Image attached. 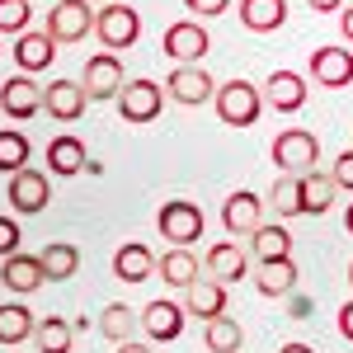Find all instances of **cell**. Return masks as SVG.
Returning a JSON list of instances; mask_svg holds the SVG:
<instances>
[{
	"label": "cell",
	"instance_id": "26",
	"mask_svg": "<svg viewBox=\"0 0 353 353\" xmlns=\"http://www.w3.org/2000/svg\"><path fill=\"white\" fill-rule=\"evenodd\" d=\"M250 236H254V241H250V254H254L259 264H264V259H292V231H288V226L259 221Z\"/></svg>",
	"mask_w": 353,
	"mask_h": 353
},
{
	"label": "cell",
	"instance_id": "45",
	"mask_svg": "<svg viewBox=\"0 0 353 353\" xmlns=\"http://www.w3.org/2000/svg\"><path fill=\"white\" fill-rule=\"evenodd\" d=\"M344 226H349V236H353V203H349V212H344Z\"/></svg>",
	"mask_w": 353,
	"mask_h": 353
},
{
	"label": "cell",
	"instance_id": "42",
	"mask_svg": "<svg viewBox=\"0 0 353 353\" xmlns=\"http://www.w3.org/2000/svg\"><path fill=\"white\" fill-rule=\"evenodd\" d=\"M339 33L353 43V5H344V14H339Z\"/></svg>",
	"mask_w": 353,
	"mask_h": 353
},
{
	"label": "cell",
	"instance_id": "28",
	"mask_svg": "<svg viewBox=\"0 0 353 353\" xmlns=\"http://www.w3.org/2000/svg\"><path fill=\"white\" fill-rule=\"evenodd\" d=\"M33 311H28L24 301H5L0 306V344H24V339H33Z\"/></svg>",
	"mask_w": 353,
	"mask_h": 353
},
{
	"label": "cell",
	"instance_id": "22",
	"mask_svg": "<svg viewBox=\"0 0 353 353\" xmlns=\"http://www.w3.org/2000/svg\"><path fill=\"white\" fill-rule=\"evenodd\" d=\"M38 264H43V278L48 283H66V278H76V269H81V250L71 241H48L38 250Z\"/></svg>",
	"mask_w": 353,
	"mask_h": 353
},
{
	"label": "cell",
	"instance_id": "24",
	"mask_svg": "<svg viewBox=\"0 0 353 353\" xmlns=\"http://www.w3.org/2000/svg\"><path fill=\"white\" fill-rule=\"evenodd\" d=\"M85 165H90V161H85V141H81V137L61 132V137L48 141V170H52V174L71 179V174H81Z\"/></svg>",
	"mask_w": 353,
	"mask_h": 353
},
{
	"label": "cell",
	"instance_id": "30",
	"mask_svg": "<svg viewBox=\"0 0 353 353\" xmlns=\"http://www.w3.org/2000/svg\"><path fill=\"white\" fill-rule=\"evenodd\" d=\"M264 208H273V217H301V174H283L278 184L269 189Z\"/></svg>",
	"mask_w": 353,
	"mask_h": 353
},
{
	"label": "cell",
	"instance_id": "4",
	"mask_svg": "<svg viewBox=\"0 0 353 353\" xmlns=\"http://www.w3.org/2000/svg\"><path fill=\"white\" fill-rule=\"evenodd\" d=\"M156 226H161V241L179 245V250H189L193 241H203V208L198 203H184V198H174V203H161V212H156Z\"/></svg>",
	"mask_w": 353,
	"mask_h": 353
},
{
	"label": "cell",
	"instance_id": "37",
	"mask_svg": "<svg viewBox=\"0 0 353 353\" xmlns=\"http://www.w3.org/2000/svg\"><path fill=\"white\" fill-rule=\"evenodd\" d=\"M330 184H334V189H349V193H353V151H339V156H334Z\"/></svg>",
	"mask_w": 353,
	"mask_h": 353
},
{
	"label": "cell",
	"instance_id": "23",
	"mask_svg": "<svg viewBox=\"0 0 353 353\" xmlns=\"http://www.w3.org/2000/svg\"><path fill=\"white\" fill-rule=\"evenodd\" d=\"M254 288H259V297H288V292H297V264L292 259H264L254 269Z\"/></svg>",
	"mask_w": 353,
	"mask_h": 353
},
{
	"label": "cell",
	"instance_id": "7",
	"mask_svg": "<svg viewBox=\"0 0 353 353\" xmlns=\"http://www.w3.org/2000/svg\"><path fill=\"white\" fill-rule=\"evenodd\" d=\"M52 43H85L94 33V10L81 0H57L48 10V28H43Z\"/></svg>",
	"mask_w": 353,
	"mask_h": 353
},
{
	"label": "cell",
	"instance_id": "14",
	"mask_svg": "<svg viewBox=\"0 0 353 353\" xmlns=\"http://www.w3.org/2000/svg\"><path fill=\"white\" fill-rule=\"evenodd\" d=\"M137 321H141V330H146L151 339L170 344V339H179V334H184V321H189V316H184V306H179V301H161V297H156V301H146V311H141Z\"/></svg>",
	"mask_w": 353,
	"mask_h": 353
},
{
	"label": "cell",
	"instance_id": "19",
	"mask_svg": "<svg viewBox=\"0 0 353 353\" xmlns=\"http://www.w3.org/2000/svg\"><path fill=\"white\" fill-rule=\"evenodd\" d=\"M85 90L81 81H52L48 90H43V109L52 113L57 123H76V118H85Z\"/></svg>",
	"mask_w": 353,
	"mask_h": 353
},
{
	"label": "cell",
	"instance_id": "46",
	"mask_svg": "<svg viewBox=\"0 0 353 353\" xmlns=\"http://www.w3.org/2000/svg\"><path fill=\"white\" fill-rule=\"evenodd\" d=\"M349 288H353V264H349Z\"/></svg>",
	"mask_w": 353,
	"mask_h": 353
},
{
	"label": "cell",
	"instance_id": "38",
	"mask_svg": "<svg viewBox=\"0 0 353 353\" xmlns=\"http://www.w3.org/2000/svg\"><path fill=\"white\" fill-rule=\"evenodd\" d=\"M231 0H184V10L189 14H198V19H212V14H221Z\"/></svg>",
	"mask_w": 353,
	"mask_h": 353
},
{
	"label": "cell",
	"instance_id": "17",
	"mask_svg": "<svg viewBox=\"0 0 353 353\" xmlns=\"http://www.w3.org/2000/svg\"><path fill=\"white\" fill-rule=\"evenodd\" d=\"M184 316H198L203 325H208V321H217V316H226V288L212 283V278L189 283V288H184Z\"/></svg>",
	"mask_w": 353,
	"mask_h": 353
},
{
	"label": "cell",
	"instance_id": "18",
	"mask_svg": "<svg viewBox=\"0 0 353 353\" xmlns=\"http://www.w3.org/2000/svg\"><path fill=\"white\" fill-rule=\"evenodd\" d=\"M0 283L10 288V292H19V297H28V292H38L48 278H43V264H38V254H10V259H0Z\"/></svg>",
	"mask_w": 353,
	"mask_h": 353
},
{
	"label": "cell",
	"instance_id": "33",
	"mask_svg": "<svg viewBox=\"0 0 353 353\" xmlns=\"http://www.w3.org/2000/svg\"><path fill=\"white\" fill-rule=\"evenodd\" d=\"M132 330H137V311L132 306H123V301L104 306V316H99V334H104V339L123 344V339H132Z\"/></svg>",
	"mask_w": 353,
	"mask_h": 353
},
{
	"label": "cell",
	"instance_id": "3",
	"mask_svg": "<svg viewBox=\"0 0 353 353\" xmlns=\"http://www.w3.org/2000/svg\"><path fill=\"white\" fill-rule=\"evenodd\" d=\"M113 104L123 113V123H132V128H146V123H156L165 109V90L156 81H123V90L113 94Z\"/></svg>",
	"mask_w": 353,
	"mask_h": 353
},
{
	"label": "cell",
	"instance_id": "11",
	"mask_svg": "<svg viewBox=\"0 0 353 353\" xmlns=\"http://www.w3.org/2000/svg\"><path fill=\"white\" fill-rule=\"evenodd\" d=\"M259 221H264V198H259V193L236 189L226 203H221V226H226V236H231V241L250 236Z\"/></svg>",
	"mask_w": 353,
	"mask_h": 353
},
{
	"label": "cell",
	"instance_id": "36",
	"mask_svg": "<svg viewBox=\"0 0 353 353\" xmlns=\"http://www.w3.org/2000/svg\"><path fill=\"white\" fill-rule=\"evenodd\" d=\"M19 241H24V231H19V221L0 217V259H10V254H19Z\"/></svg>",
	"mask_w": 353,
	"mask_h": 353
},
{
	"label": "cell",
	"instance_id": "25",
	"mask_svg": "<svg viewBox=\"0 0 353 353\" xmlns=\"http://www.w3.org/2000/svg\"><path fill=\"white\" fill-rule=\"evenodd\" d=\"M241 24L250 33H278L288 24V0H241Z\"/></svg>",
	"mask_w": 353,
	"mask_h": 353
},
{
	"label": "cell",
	"instance_id": "32",
	"mask_svg": "<svg viewBox=\"0 0 353 353\" xmlns=\"http://www.w3.org/2000/svg\"><path fill=\"white\" fill-rule=\"evenodd\" d=\"M33 339H38V353H71V325L61 316H43L33 325Z\"/></svg>",
	"mask_w": 353,
	"mask_h": 353
},
{
	"label": "cell",
	"instance_id": "34",
	"mask_svg": "<svg viewBox=\"0 0 353 353\" xmlns=\"http://www.w3.org/2000/svg\"><path fill=\"white\" fill-rule=\"evenodd\" d=\"M28 165V137L19 128H0V174H14Z\"/></svg>",
	"mask_w": 353,
	"mask_h": 353
},
{
	"label": "cell",
	"instance_id": "15",
	"mask_svg": "<svg viewBox=\"0 0 353 353\" xmlns=\"http://www.w3.org/2000/svg\"><path fill=\"white\" fill-rule=\"evenodd\" d=\"M203 264H208V278H212V283H221V288H226V283L250 278V254H245L236 241H217L212 250H208V259H203Z\"/></svg>",
	"mask_w": 353,
	"mask_h": 353
},
{
	"label": "cell",
	"instance_id": "6",
	"mask_svg": "<svg viewBox=\"0 0 353 353\" xmlns=\"http://www.w3.org/2000/svg\"><path fill=\"white\" fill-rule=\"evenodd\" d=\"M161 48L174 66H198V61L208 57V48H212V38H208V28L198 24V19H179V24L165 28Z\"/></svg>",
	"mask_w": 353,
	"mask_h": 353
},
{
	"label": "cell",
	"instance_id": "8",
	"mask_svg": "<svg viewBox=\"0 0 353 353\" xmlns=\"http://www.w3.org/2000/svg\"><path fill=\"white\" fill-rule=\"evenodd\" d=\"M48 203H52V184H48V174H43V170L24 165V170H14V174H10V208H14L19 217H38Z\"/></svg>",
	"mask_w": 353,
	"mask_h": 353
},
{
	"label": "cell",
	"instance_id": "41",
	"mask_svg": "<svg viewBox=\"0 0 353 353\" xmlns=\"http://www.w3.org/2000/svg\"><path fill=\"white\" fill-rule=\"evenodd\" d=\"M316 14H334V10H344V0H306Z\"/></svg>",
	"mask_w": 353,
	"mask_h": 353
},
{
	"label": "cell",
	"instance_id": "20",
	"mask_svg": "<svg viewBox=\"0 0 353 353\" xmlns=\"http://www.w3.org/2000/svg\"><path fill=\"white\" fill-rule=\"evenodd\" d=\"M14 61H19V71H24V76L48 71V66L57 61V43L48 38V33L28 28V33H19V38H14Z\"/></svg>",
	"mask_w": 353,
	"mask_h": 353
},
{
	"label": "cell",
	"instance_id": "35",
	"mask_svg": "<svg viewBox=\"0 0 353 353\" xmlns=\"http://www.w3.org/2000/svg\"><path fill=\"white\" fill-rule=\"evenodd\" d=\"M28 19H33V10H28V0H0V33H28Z\"/></svg>",
	"mask_w": 353,
	"mask_h": 353
},
{
	"label": "cell",
	"instance_id": "48",
	"mask_svg": "<svg viewBox=\"0 0 353 353\" xmlns=\"http://www.w3.org/2000/svg\"><path fill=\"white\" fill-rule=\"evenodd\" d=\"M81 5H90V0H81Z\"/></svg>",
	"mask_w": 353,
	"mask_h": 353
},
{
	"label": "cell",
	"instance_id": "21",
	"mask_svg": "<svg viewBox=\"0 0 353 353\" xmlns=\"http://www.w3.org/2000/svg\"><path fill=\"white\" fill-rule=\"evenodd\" d=\"M151 273H156V254L141 241L118 245V254H113V278H123V283H146Z\"/></svg>",
	"mask_w": 353,
	"mask_h": 353
},
{
	"label": "cell",
	"instance_id": "10",
	"mask_svg": "<svg viewBox=\"0 0 353 353\" xmlns=\"http://www.w3.org/2000/svg\"><path fill=\"white\" fill-rule=\"evenodd\" d=\"M85 99H94V104H104V99H113L118 90H123V61L113 52H94L90 61H85Z\"/></svg>",
	"mask_w": 353,
	"mask_h": 353
},
{
	"label": "cell",
	"instance_id": "27",
	"mask_svg": "<svg viewBox=\"0 0 353 353\" xmlns=\"http://www.w3.org/2000/svg\"><path fill=\"white\" fill-rule=\"evenodd\" d=\"M330 203H334V184H330V174H321V170L301 174V217H325Z\"/></svg>",
	"mask_w": 353,
	"mask_h": 353
},
{
	"label": "cell",
	"instance_id": "12",
	"mask_svg": "<svg viewBox=\"0 0 353 353\" xmlns=\"http://www.w3.org/2000/svg\"><path fill=\"white\" fill-rule=\"evenodd\" d=\"M311 81L321 85V90L353 85V52L349 48H316L311 52Z\"/></svg>",
	"mask_w": 353,
	"mask_h": 353
},
{
	"label": "cell",
	"instance_id": "47",
	"mask_svg": "<svg viewBox=\"0 0 353 353\" xmlns=\"http://www.w3.org/2000/svg\"><path fill=\"white\" fill-rule=\"evenodd\" d=\"M109 5H128V0H109Z\"/></svg>",
	"mask_w": 353,
	"mask_h": 353
},
{
	"label": "cell",
	"instance_id": "16",
	"mask_svg": "<svg viewBox=\"0 0 353 353\" xmlns=\"http://www.w3.org/2000/svg\"><path fill=\"white\" fill-rule=\"evenodd\" d=\"M259 99H269L278 113H297L301 104H306V76H301V71H269Z\"/></svg>",
	"mask_w": 353,
	"mask_h": 353
},
{
	"label": "cell",
	"instance_id": "13",
	"mask_svg": "<svg viewBox=\"0 0 353 353\" xmlns=\"http://www.w3.org/2000/svg\"><path fill=\"white\" fill-rule=\"evenodd\" d=\"M0 113L14 118V123H28L33 113H43V90L28 76H10V81L0 85Z\"/></svg>",
	"mask_w": 353,
	"mask_h": 353
},
{
	"label": "cell",
	"instance_id": "9",
	"mask_svg": "<svg viewBox=\"0 0 353 353\" xmlns=\"http://www.w3.org/2000/svg\"><path fill=\"white\" fill-rule=\"evenodd\" d=\"M161 90H165V99H174V104H184V109H198V104H208V99L217 94V81H212L203 66H174Z\"/></svg>",
	"mask_w": 353,
	"mask_h": 353
},
{
	"label": "cell",
	"instance_id": "39",
	"mask_svg": "<svg viewBox=\"0 0 353 353\" xmlns=\"http://www.w3.org/2000/svg\"><path fill=\"white\" fill-rule=\"evenodd\" d=\"M288 297H292V306H288L292 321H311V297H297V292H288Z\"/></svg>",
	"mask_w": 353,
	"mask_h": 353
},
{
	"label": "cell",
	"instance_id": "31",
	"mask_svg": "<svg viewBox=\"0 0 353 353\" xmlns=\"http://www.w3.org/2000/svg\"><path fill=\"white\" fill-rule=\"evenodd\" d=\"M203 339H208V353H241L245 349V330L231 321V316H217L203 325Z\"/></svg>",
	"mask_w": 353,
	"mask_h": 353
},
{
	"label": "cell",
	"instance_id": "29",
	"mask_svg": "<svg viewBox=\"0 0 353 353\" xmlns=\"http://www.w3.org/2000/svg\"><path fill=\"white\" fill-rule=\"evenodd\" d=\"M156 269H161V278L170 283V288H189V283H198V259H193V250H179V245L156 259Z\"/></svg>",
	"mask_w": 353,
	"mask_h": 353
},
{
	"label": "cell",
	"instance_id": "40",
	"mask_svg": "<svg viewBox=\"0 0 353 353\" xmlns=\"http://www.w3.org/2000/svg\"><path fill=\"white\" fill-rule=\"evenodd\" d=\"M339 334L353 344V301H344V306H339Z\"/></svg>",
	"mask_w": 353,
	"mask_h": 353
},
{
	"label": "cell",
	"instance_id": "1",
	"mask_svg": "<svg viewBox=\"0 0 353 353\" xmlns=\"http://www.w3.org/2000/svg\"><path fill=\"white\" fill-rule=\"evenodd\" d=\"M273 165H278L283 174H311V170L321 165V141H316V132H306V128H283V132L273 137Z\"/></svg>",
	"mask_w": 353,
	"mask_h": 353
},
{
	"label": "cell",
	"instance_id": "5",
	"mask_svg": "<svg viewBox=\"0 0 353 353\" xmlns=\"http://www.w3.org/2000/svg\"><path fill=\"white\" fill-rule=\"evenodd\" d=\"M94 38L104 43V52H123V48H132L137 38H141V14H137L132 5H104L99 14H94Z\"/></svg>",
	"mask_w": 353,
	"mask_h": 353
},
{
	"label": "cell",
	"instance_id": "43",
	"mask_svg": "<svg viewBox=\"0 0 353 353\" xmlns=\"http://www.w3.org/2000/svg\"><path fill=\"white\" fill-rule=\"evenodd\" d=\"M118 353H151V349H146V344H137V339H123V344H118Z\"/></svg>",
	"mask_w": 353,
	"mask_h": 353
},
{
	"label": "cell",
	"instance_id": "44",
	"mask_svg": "<svg viewBox=\"0 0 353 353\" xmlns=\"http://www.w3.org/2000/svg\"><path fill=\"white\" fill-rule=\"evenodd\" d=\"M278 353H316V349H311V344H301V339H292V344H283Z\"/></svg>",
	"mask_w": 353,
	"mask_h": 353
},
{
	"label": "cell",
	"instance_id": "2",
	"mask_svg": "<svg viewBox=\"0 0 353 353\" xmlns=\"http://www.w3.org/2000/svg\"><path fill=\"white\" fill-rule=\"evenodd\" d=\"M212 104H217V118L226 128H250V123H259V113H264V99H259V90L250 81H226L217 85V94H212Z\"/></svg>",
	"mask_w": 353,
	"mask_h": 353
}]
</instances>
